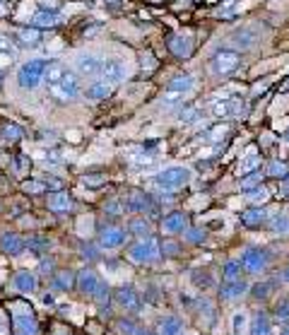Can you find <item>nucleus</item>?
Masks as SVG:
<instances>
[{"instance_id":"nucleus-1","label":"nucleus","mask_w":289,"mask_h":335,"mask_svg":"<svg viewBox=\"0 0 289 335\" xmlns=\"http://www.w3.org/2000/svg\"><path fill=\"white\" fill-rule=\"evenodd\" d=\"M46 65L48 63H43V60H29V63H24L22 68L17 70V84L22 89L39 87V82L43 80V72H46Z\"/></svg>"},{"instance_id":"nucleus-2","label":"nucleus","mask_w":289,"mask_h":335,"mask_svg":"<svg viewBox=\"0 0 289 335\" xmlns=\"http://www.w3.org/2000/svg\"><path fill=\"white\" fill-rule=\"evenodd\" d=\"M239 65H241V53L232 51V48H222L210 60V68L215 75H232Z\"/></svg>"},{"instance_id":"nucleus-3","label":"nucleus","mask_w":289,"mask_h":335,"mask_svg":"<svg viewBox=\"0 0 289 335\" xmlns=\"http://www.w3.org/2000/svg\"><path fill=\"white\" fill-rule=\"evenodd\" d=\"M12 326L17 335H36L39 333V323H36V316L29 311L27 307H19L12 309Z\"/></svg>"},{"instance_id":"nucleus-4","label":"nucleus","mask_w":289,"mask_h":335,"mask_svg":"<svg viewBox=\"0 0 289 335\" xmlns=\"http://www.w3.org/2000/svg\"><path fill=\"white\" fill-rule=\"evenodd\" d=\"M188 179H191V171H188V169L171 167V169H166V171H162V174L154 179V183H157L159 188H164V191H171V188H181V186H186Z\"/></svg>"},{"instance_id":"nucleus-5","label":"nucleus","mask_w":289,"mask_h":335,"mask_svg":"<svg viewBox=\"0 0 289 335\" xmlns=\"http://www.w3.org/2000/svg\"><path fill=\"white\" fill-rule=\"evenodd\" d=\"M51 94H53L58 101H72V99L80 94V80H77V75L68 70V72L63 75V80L55 84V87H51Z\"/></svg>"},{"instance_id":"nucleus-6","label":"nucleus","mask_w":289,"mask_h":335,"mask_svg":"<svg viewBox=\"0 0 289 335\" xmlns=\"http://www.w3.org/2000/svg\"><path fill=\"white\" fill-rule=\"evenodd\" d=\"M130 261H135V263H152V261H157L159 258V246H157V241H152V239H142L138 244H133L130 246Z\"/></svg>"},{"instance_id":"nucleus-7","label":"nucleus","mask_w":289,"mask_h":335,"mask_svg":"<svg viewBox=\"0 0 289 335\" xmlns=\"http://www.w3.org/2000/svg\"><path fill=\"white\" fill-rule=\"evenodd\" d=\"M241 263L248 273H261L270 266V253L265 249H248L244 256H241Z\"/></svg>"},{"instance_id":"nucleus-8","label":"nucleus","mask_w":289,"mask_h":335,"mask_svg":"<svg viewBox=\"0 0 289 335\" xmlns=\"http://www.w3.org/2000/svg\"><path fill=\"white\" fill-rule=\"evenodd\" d=\"M166 46H169V51L176 58H181V60H186V58L193 53V41L188 36H183V34H171V36L166 39Z\"/></svg>"},{"instance_id":"nucleus-9","label":"nucleus","mask_w":289,"mask_h":335,"mask_svg":"<svg viewBox=\"0 0 289 335\" xmlns=\"http://www.w3.org/2000/svg\"><path fill=\"white\" fill-rule=\"evenodd\" d=\"M101 75L106 77V82H121V80H125L128 70H125L123 60H118V58H109V60H104V63H101Z\"/></svg>"},{"instance_id":"nucleus-10","label":"nucleus","mask_w":289,"mask_h":335,"mask_svg":"<svg viewBox=\"0 0 289 335\" xmlns=\"http://www.w3.org/2000/svg\"><path fill=\"white\" fill-rule=\"evenodd\" d=\"M99 244L104 249H116V246H123L125 244V229L118 227H104L99 232Z\"/></svg>"},{"instance_id":"nucleus-11","label":"nucleus","mask_w":289,"mask_h":335,"mask_svg":"<svg viewBox=\"0 0 289 335\" xmlns=\"http://www.w3.org/2000/svg\"><path fill=\"white\" fill-rule=\"evenodd\" d=\"M99 282H101V280L96 278L94 270L84 268V270H80V273H77V285H75V287H77L82 294H87V297H94L96 287H99Z\"/></svg>"},{"instance_id":"nucleus-12","label":"nucleus","mask_w":289,"mask_h":335,"mask_svg":"<svg viewBox=\"0 0 289 335\" xmlns=\"http://www.w3.org/2000/svg\"><path fill=\"white\" fill-rule=\"evenodd\" d=\"M101 63H104L101 58L92 56V53H82L77 58V70L84 77H96V75H101Z\"/></svg>"},{"instance_id":"nucleus-13","label":"nucleus","mask_w":289,"mask_h":335,"mask_svg":"<svg viewBox=\"0 0 289 335\" xmlns=\"http://www.w3.org/2000/svg\"><path fill=\"white\" fill-rule=\"evenodd\" d=\"M72 208H75V200H72V196L65 193V191H55L53 196L48 198V210H51V212L65 215V212H72Z\"/></svg>"},{"instance_id":"nucleus-14","label":"nucleus","mask_w":289,"mask_h":335,"mask_svg":"<svg viewBox=\"0 0 289 335\" xmlns=\"http://www.w3.org/2000/svg\"><path fill=\"white\" fill-rule=\"evenodd\" d=\"M113 297H116V302H118L123 309H128V311H138V309H140V297L135 294V290H133L130 285L118 287Z\"/></svg>"},{"instance_id":"nucleus-15","label":"nucleus","mask_w":289,"mask_h":335,"mask_svg":"<svg viewBox=\"0 0 289 335\" xmlns=\"http://www.w3.org/2000/svg\"><path fill=\"white\" fill-rule=\"evenodd\" d=\"M22 249H24V241L17 237L14 232H10V229L0 232V251H2V253L17 256V253H22Z\"/></svg>"},{"instance_id":"nucleus-16","label":"nucleus","mask_w":289,"mask_h":335,"mask_svg":"<svg viewBox=\"0 0 289 335\" xmlns=\"http://www.w3.org/2000/svg\"><path fill=\"white\" fill-rule=\"evenodd\" d=\"M12 39L17 41V46H22V48H34V46H39L41 43V31L36 27L31 29H17L12 34Z\"/></svg>"},{"instance_id":"nucleus-17","label":"nucleus","mask_w":289,"mask_h":335,"mask_svg":"<svg viewBox=\"0 0 289 335\" xmlns=\"http://www.w3.org/2000/svg\"><path fill=\"white\" fill-rule=\"evenodd\" d=\"M188 224V217L183 212H169L164 220H162V229L166 234H176V232H183Z\"/></svg>"},{"instance_id":"nucleus-18","label":"nucleus","mask_w":289,"mask_h":335,"mask_svg":"<svg viewBox=\"0 0 289 335\" xmlns=\"http://www.w3.org/2000/svg\"><path fill=\"white\" fill-rule=\"evenodd\" d=\"M51 285H53L55 292H68V290H72V287L77 285V275H75L72 270H60V273L53 275Z\"/></svg>"},{"instance_id":"nucleus-19","label":"nucleus","mask_w":289,"mask_h":335,"mask_svg":"<svg viewBox=\"0 0 289 335\" xmlns=\"http://www.w3.org/2000/svg\"><path fill=\"white\" fill-rule=\"evenodd\" d=\"M65 72H68V68H65L60 60H51V63L46 65V72H43V82L48 84V89H51V87H55V84L63 80Z\"/></svg>"},{"instance_id":"nucleus-20","label":"nucleus","mask_w":289,"mask_h":335,"mask_svg":"<svg viewBox=\"0 0 289 335\" xmlns=\"http://www.w3.org/2000/svg\"><path fill=\"white\" fill-rule=\"evenodd\" d=\"M14 290H19L22 294H31L36 290V275L34 273H29V270H19L17 275H14Z\"/></svg>"},{"instance_id":"nucleus-21","label":"nucleus","mask_w":289,"mask_h":335,"mask_svg":"<svg viewBox=\"0 0 289 335\" xmlns=\"http://www.w3.org/2000/svg\"><path fill=\"white\" fill-rule=\"evenodd\" d=\"M268 220V210L263 208H251L246 210V212H241V224H246V227H261L263 222Z\"/></svg>"},{"instance_id":"nucleus-22","label":"nucleus","mask_w":289,"mask_h":335,"mask_svg":"<svg viewBox=\"0 0 289 335\" xmlns=\"http://www.w3.org/2000/svg\"><path fill=\"white\" fill-rule=\"evenodd\" d=\"M147 205H150V198L145 193H140V191H133L130 196L125 198V210L128 212H145Z\"/></svg>"},{"instance_id":"nucleus-23","label":"nucleus","mask_w":289,"mask_h":335,"mask_svg":"<svg viewBox=\"0 0 289 335\" xmlns=\"http://www.w3.org/2000/svg\"><path fill=\"white\" fill-rule=\"evenodd\" d=\"M246 290H248L246 282L239 278V280H232V282H224V287L220 290V297L222 299H236V297H241Z\"/></svg>"},{"instance_id":"nucleus-24","label":"nucleus","mask_w":289,"mask_h":335,"mask_svg":"<svg viewBox=\"0 0 289 335\" xmlns=\"http://www.w3.org/2000/svg\"><path fill=\"white\" fill-rule=\"evenodd\" d=\"M251 335H270V319L265 311L253 314V321H251Z\"/></svg>"},{"instance_id":"nucleus-25","label":"nucleus","mask_w":289,"mask_h":335,"mask_svg":"<svg viewBox=\"0 0 289 335\" xmlns=\"http://www.w3.org/2000/svg\"><path fill=\"white\" fill-rule=\"evenodd\" d=\"M183 331V323L179 316H164L159 321V335H181Z\"/></svg>"},{"instance_id":"nucleus-26","label":"nucleus","mask_w":289,"mask_h":335,"mask_svg":"<svg viewBox=\"0 0 289 335\" xmlns=\"http://www.w3.org/2000/svg\"><path fill=\"white\" fill-rule=\"evenodd\" d=\"M58 24V12H48V10H39L31 17V27L43 29V27H55Z\"/></svg>"},{"instance_id":"nucleus-27","label":"nucleus","mask_w":289,"mask_h":335,"mask_svg":"<svg viewBox=\"0 0 289 335\" xmlns=\"http://www.w3.org/2000/svg\"><path fill=\"white\" fill-rule=\"evenodd\" d=\"M191 87H193V75H176V77H171L169 84H166V89L169 92H176V94L188 92Z\"/></svg>"},{"instance_id":"nucleus-28","label":"nucleus","mask_w":289,"mask_h":335,"mask_svg":"<svg viewBox=\"0 0 289 335\" xmlns=\"http://www.w3.org/2000/svg\"><path fill=\"white\" fill-rule=\"evenodd\" d=\"M256 39H258V36H256V31H253V29H248V27H244V29H239V31H236L232 41H234L236 46H241V48H251V46L256 43Z\"/></svg>"},{"instance_id":"nucleus-29","label":"nucleus","mask_w":289,"mask_h":335,"mask_svg":"<svg viewBox=\"0 0 289 335\" xmlns=\"http://www.w3.org/2000/svg\"><path fill=\"white\" fill-rule=\"evenodd\" d=\"M241 268H244V263H241V261H227V263H224V268H222V275H224V280H227V282L239 280V278H241Z\"/></svg>"},{"instance_id":"nucleus-30","label":"nucleus","mask_w":289,"mask_h":335,"mask_svg":"<svg viewBox=\"0 0 289 335\" xmlns=\"http://www.w3.org/2000/svg\"><path fill=\"white\" fill-rule=\"evenodd\" d=\"M111 94V82H94L89 89H87V97L89 99H106Z\"/></svg>"},{"instance_id":"nucleus-31","label":"nucleus","mask_w":289,"mask_h":335,"mask_svg":"<svg viewBox=\"0 0 289 335\" xmlns=\"http://www.w3.org/2000/svg\"><path fill=\"white\" fill-rule=\"evenodd\" d=\"M128 232H133L135 237H142V239H150V222H145L142 217H135L133 222L128 224Z\"/></svg>"},{"instance_id":"nucleus-32","label":"nucleus","mask_w":289,"mask_h":335,"mask_svg":"<svg viewBox=\"0 0 289 335\" xmlns=\"http://www.w3.org/2000/svg\"><path fill=\"white\" fill-rule=\"evenodd\" d=\"M0 133H2V138L10 140V142H14V140H19L24 135V130L19 126H14V123H5V126L0 128Z\"/></svg>"},{"instance_id":"nucleus-33","label":"nucleus","mask_w":289,"mask_h":335,"mask_svg":"<svg viewBox=\"0 0 289 335\" xmlns=\"http://www.w3.org/2000/svg\"><path fill=\"white\" fill-rule=\"evenodd\" d=\"M273 287H275V280H270V282H258V285H253V297L256 299H265L268 294L273 292Z\"/></svg>"},{"instance_id":"nucleus-34","label":"nucleus","mask_w":289,"mask_h":335,"mask_svg":"<svg viewBox=\"0 0 289 335\" xmlns=\"http://www.w3.org/2000/svg\"><path fill=\"white\" fill-rule=\"evenodd\" d=\"M29 167H31V159H29L27 154H14L12 159V169L17 171V174H27Z\"/></svg>"},{"instance_id":"nucleus-35","label":"nucleus","mask_w":289,"mask_h":335,"mask_svg":"<svg viewBox=\"0 0 289 335\" xmlns=\"http://www.w3.org/2000/svg\"><path fill=\"white\" fill-rule=\"evenodd\" d=\"M270 229H273L275 234H285V232H289V215H280V217H275V220L270 222Z\"/></svg>"},{"instance_id":"nucleus-36","label":"nucleus","mask_w":289,"mask_h":335,"mask_svg":"<svg viewBox=\"0 0 289 335\" xmlns=\"http://www.w3.org/2000/svg\"><path fill=\"white\" fill-rule=\"evenodd\" d=\"M268 174H270V176H275V179H287L289 169H287V164H282V162H270Z\"/></svg>"},{"instance_id":"nucleus-37","label":"nucleus","mask_w":289,"mask_h":335,"mask_svg":"<svg viewBox=\"0 0 289 335\" xmlns=\"http://www.w3.org/2000/svg\"><path fill=\"white\" fill-rule=\"evenodd\" d=\"M94 299L104 307V311L109 309V287H106L104 282H99V287H96V292H94Z\"/></svg>"},{"instance_id":"nucleus-38","label":"nucleus","mask_w":289,"mask_h":335,"mask_svg":"<svg viewBox=\"0 0 289 335\" xmlns=\"http://www.w3.org/2000/svg\"><path fill=\"white\" fill-rule=\"evenodd\" d=\"M193 282H195L198 287L207 290V287L212 285V278H210V273H205V270H203V273H200V270H195V273H193Z\"/></svg>"},{"instance_id":"nucleus-39","label":"nucleus","mask_w":289,"mask_h":335,"mask_svg":"<svg viewBox=\"0 0 289 335\" xmlns=\"http://www.w3.org/2000/svg\"><path fill=\"white\" fill-rule=\"evenodd\" d=\"M275 316L282 323H289V299H282L280 304L275 307Z\"/></svg>"},{"instance_id":"nucleus-40","label":"nucleus","mask_w":289,"mask_h":335,"mask_svg":"<svg viewBox=\"0 0 289 335\" xmlns=\"http://www.w3.org/2000/svg\"><path fill=\"white\" fill-rule=\"evenodd\" d=\"M48 186L43 181H27L24 186H22V191H27V193H31V196H36V193H43Z\"/></svg>"},{"instance_id":"nucleus-41","label":"nucleus","mask_w":289,"mask_h":335,"mask_svg":"<svg viewBox=\"0 0 289 335\" xmlns=\"http://www.w3.org/2000/svg\"><path fill=\"white\" fill-rule=\"evenodd\" d=\"M27 246L31 249V251H43V249H48V239L43 237H31L27 241Z\"/></svg>"},{"instance_id":"nucleus-42","label":"nucleus","mask_w":289,"mask_h":335,"mask_svg":"<svg viewBox=\"0 0 289 335\" xmlns=\"http://www.w3.org/2000/svg\"><path fill=\"white\" fill-rule=\"evenodd\" d=\"M186 239L193 241V244H200V241H205V229H188Z\"/></svg>"},{"instance_id":"nucleus-43","label":"nucleus","mask_w":289,"mask_h":335,"mask_svg":"<svg viewBox=\"0 0 289 335\" xmlns=\"http://www.w3.org/2000/svg\"><path fill=\"white\" fill-rule=\"evenodd\" d=\"M121 210H123V205H121L118 200H109V203L104 205V212H109L111 217H118V215H121Z\"/></svg>"},{"instance_id":"nucleus-44","label":"nucleus","mask_w":289,"mask_h":335,"mask_svg":"<svg viewBox=\"0 0 289 335\" xmlns=\"http://www.w3.org/2000/svg\"><path fill=\"white\" fill-rule=\"evenodd\" d=\"M82 258L84 261H99V251H96L92 244H89V246H82Z\"/></svg>"},{"instance_id":"nucleus-45","label":"nucleus","mask_w":289,"mask_h":335,"mask_svg":"<svg viewBox=\"0 0 289 335\" xmlns=\"http://www.w3.org/2000/svg\"><path fill=\"white\" fill-rule=\"evenodd\" d=\"M0 53H5V56H12V53H14L10 39H5V36H0Z\"/></svg>"},{"instance_id":"nucleus-46","label":"nucleus","mask_w":289,"mask_h":335,"mask_svg":"<svg viewBox=\"0 0 289 335\" xmlns=\"http://www.w3.org/2000/svg\"><path fill=\"white\" fill-rule=\"evenodd\" d=\"M116 326H118V331H121L123 335H135V331H133V323H130V321H118Z\"/></svg>"},{"instance_id":"nucleus-47","label":"nucleus","mask_w":289,"mask_h":335,"mask_svg":"<svg viewBox=\"0 0 289 335\" xmlns=\"http://www.w3.org/2000/svg\"><path fill=\"white\" fill-rule=\"evenodd\" d=\"M82 181L87 183V186H101V183H104V176H101V174H96V176H89V174H87Z\"/></svg>"},{"instance_id":"nucleus-48","label":"nucleus","mask_w":289,"mask_h":335,"mask_svg":"<svg viewBox=\"0 0 289 335\" xmlns=\"http://www.w3.org/2000/svg\"><path fill=\"white\" fill-rule=\"evenodd\" d=\"M198 116H200V109H191V111H186L183 116H181V121H183V123H191V121H195Z\"/></svg>"},{"instance_id":"nucleus-49","label":"nucleus","mask_w":289,"mask_h":335,"mask_svg":"<svg viewBox=\"0 0 289 335\" xmlns=\"http://www.w3.org/2000/svg\"><path fill=\"white\" fill-rule=\"evenodd\" d=\"M39 268H41L43 275H51V273H53V261H51V258H43L41 263H39Z\"/></svg>"},{"instance_id":"nucleus-50","label":"nucleus","mask_w":289,"mask_h":335,"mask_svg":"<svg viewBox=\"0 0 289 335\" xmlns=\"http://www.w3.org/2000/svg\"><path fill=\"white\" fill-rule=\"evenodd\" d=\"M258 179H261V174H258V171H253V176H246V179L241 181V186H244V188H251V186H256Z\"/></svg>"},{"instance_id":"nucleus-51","label":"nucleus","mask_w":289,"mask_h":335,"mask_svg":"<svg viewBox=\"0 0 289 335\" xmlns=\"http://www.w3.org/2000/svg\"><path fill=\"white\" fill-rule=\"evenodd\" d=\"M248 198H253V200H263V198H265V188H263V186L253 188V191L248 193Z\"/></svg>"},{"instance_id":"nucleus-52","label":"nucleus","mask_w":289,"mask_h":335,"mask_svg":"<svg viewBox=\"0 0 289 335\" xmlns=\"http://www.w3.org/2000/svg\"><path fill=\"white\" fill-rule=\"evenodd\" d=\"M164 251H166V253H179V244H171V241H166V244H164Z\"/></svg>"},{"instance_id":"nucleus-53","label":"nucleus","mask_w":289,"mask_h":335,"mask_svg":"<svg viewBox=\"0 0 289 335\" xmlns=\"http://www.w3.org/2000/svg\"><path fill=\"white\" fill-rule=\"evenodd\" d=\"M241 326H244V316H236V319H234V331H236V333L241 331Z\"/></svg>"},{"instance_id":"nucleus-54","label":"nucleus","mask_w":289,"mask_h":335,"mask_svg":"<svg viewBox=\"0 0 289 335\" xmlns=\"http://www.w3.org/2000/svg\"><path fill=\"white\" fill-rule=\"evenodd\" d=\"M280 280H282V282H289V266L285 268V270H282V275H280Z\"/></svg>"},{"instance_id":"nucleus-55","label":"nucleus","mask_w":289,"mask_h":335,"mask_svg":"<svg viewBox=\"0 0 289 335\" xmlns=\"http://www.w3.org/2000/svg\"><path fill=\"white\" fill-rule=\"evenodd\" d=\"M135 335H154V333H150V331H145V328H140V331H135Z\"/></svg>"},{"instance_id":"nucleus-56","label":"nucleus","mask_w":289,"mask_h":335,"mask_svg":"<svg viewBox=\"0 0 289 335\" xmlns=\"http://www.w3.org/2000/svg\"><path fill=\"white\" fill-rule=\"evenodd\" d=\"M282 335H289V326H287V328H285V331H282Z\"/></svg>"},{"instance_id":"nucleus-57","label":"nucleus","mask_w":289,"mask_h":335,"mask_svg":"<svg viewBox=\"0 0 289 335\" xmlns=\"http://www.w3.org/2000/svg\"><path fill=\"white\" fill-rule=\"evenodd\" d=\"M2 77H5V72H2V70H0V82H2Z\"/></svg>"},{"instance_id":"nucleus-58","label":"nucleus","mask_w":289,"mask_h":335,"mask_svg":"<svg viewBox=\"0 0 289 335\" xmlns=\"http://www.w3.org/2000/svg\"><path fill=\"white\" fill-rule=\"evenodd\" d=\"M60 335H68V333H60Z\"/></svg>"}]
</instances>
